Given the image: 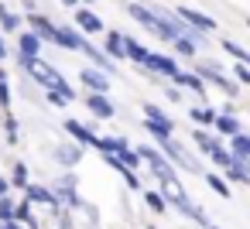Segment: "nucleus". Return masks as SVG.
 Segmentation results:
<instances>
[{"mask_svg": "<svg viewBox=\"0 0 250 229\" xmlns=\"http://www.w3.org/2000/svg\"><path fill=\"white\" fill-rule=\"evenodd\" d=\"M161 198H165V205H175L182 215H188V219H195V222H206L202 209L192 205V198H188V191L182 188L178 178H165V181H161Z\"/></svg>", "mask_w": 250, "mask_h": 229, "instance_id": "obj_1", "label": "nucleus"}, {"mask_svg": "<svg viewBox=\"0 0 250 229\" xmlns=\"http://www.w3.org/2000/svg\"><path fill=\"white\" fill-rule=\"evenodd\" d=\"M175 18H178L188 31H195V35H209V31H216V21L206 18V14H199V11H192V7H178Z\"/></svg>", "mask_w": 250, "mask_h": 229, "instance_id": "obj_2", "label": "nucleus"}, {"mask_svg": "<svg viewBox=\"0 0 250 229\" xmlns=\"http://www.w3.org/2000/svg\"><path fill=\"white\" fill-rule=\"evenodd\" d=\"M195 76H199L202 82H212V86H219L226 96H236V93H240V86H236V82H229V79H226V72H219V65H212V62H202Z\"/></svg>", "mask_w": 250, "mask_h": 229, "instance_id": "obj_3", "label": "nucleus"}, {"mask_svg": "<svg viewBox=\"0 0 250 229\" xmlns=\"http://www.w3.org/2000/svg\"><path fill=\"white\" fill-rule=\"evenodd\" d=\"M158 144H161V151H165L175 164H182L185 171H199V161H195V157H188V154H185V147H182L178 140H171V137H158Z\"/></svg>", "mask_w": 250, "mask_h": 229, "instance_id": "obj_4", "label": "nucleus"}, {"mask_svg": "<svg viewBox=\"0 0 250 229\" xmlns=\"http://www.w3.org/2000/svg\"><path fill=\"white\" fill-rule=\"evenodd\" d=\"M137 157H141V161H147V168L158 174V181L175 178V168H171V164H168V161H165V157H161L154 147H137Z\"/></svg>", "mask_w": 250, "mask_h": 229, "instance_id": "obj_5", "label": "nucleus"}, {"mask_svg": "<svg viewBox=\"0 0 250 229\" xmlns=\"http://www.w3.org/2000/svg\"><path fill=\"white\" fill-rule=\"evenodd\" d=\"M144 69H147V72H158V76H168V79H175V76L182 72L175 58H168V55H154V52H147Z\"/></svg>", "mask_w": 250, "mask_h": 229, "instance_id": "obj_6", "label": "nucleus"}, {"mask_svg": "<svg viewBox=\"0 0 250 229\" xmlns=\"http://www.w3.org/2000/svg\"><path fill=\"white\" fill-rule=\"evenodd\" d=\"M79 79H83V86L93 89V93H106V89H110V79H106L96 65H86V69L79 72Z\"/></svg>", "mask_w": 250, "mask_h": 229, "instance_id": "obj_7", "label": "nucleus"}, {"mask_svg": "<svg viewBox=\"0 0 250 229\" xmlns=\"http://www.w3.org/2000/svg\"><path fill=\"white\" fill-rule=\"evenodd\" d=\"M86 110H89L93 116H100V120H110V116H113V103L106 99V93H89V96H86Z\"/></svg>", "mask_w": 250, "mask_h": 229, "instance_id": "obj_8", "label": "nucleus"}, {"mask_svg": "<svg viewBox=\"0 0 250 229\" xmlns=\"http://www.w3.org/2000/svg\"><path fill=\"white\" fill-rule=\"evenodd\" d=\"M65 130L79 140V147H100V137H96L86 123H79V120H65Z\"/></svg>", "mask_w": 250, "mask_h": 229, "instance_id": "obj_9", "label": "nucleus"}, {"mask_svg": "<svg viewBox=\"0 0 250 229\" xmlns=\"http://www.w3.org/2000/svg\"><path fill=\"white\" fill-rule=\"evenodd\" d=\"M28 24H31V31H35L42 41H55V24H52L45 14H35V11H31V14H28Z\"/></svg>", "mask_w": 250, "mask_h": 229, "instance_id": "obj_10", "label": "nucleus"}, {"mask_svg": "<svg viewBox=\"0 0 250 229\" xmlns=\"http://www.w3.org/2000/svg\"><path fill=\"white\" fill-rule=\"evenodd\" d=\"M76 24H79V31H86V35H100V31H103V21H100L89 7H79V11H76Z\"/></svg>", "mask_w": 250, "mask_h": 229, "instance_id": "obj_11", "label": "nucleus"}, {"mask_svg": "<svg viewBox=\"0 0 250 229\" xmlns=\"http://www.w3.org/2000/svg\"><path fill=\"white\" fill-rule=\"evenodd\" d=\"M229 157L240 161V164H247V157H250V137H247L243 130L229 137Z\"/></svg>", "mask_w": 250, "mask_h": 229, "instance_id": "obj_12", "label": "nucleus"}, {"mask_svg": "<svg viewBox=\"0 0 250 229\" xmlns=\"http://www.w3.org/2000/svg\"><path fill=\"white\" fill-rule=\"evenodd\" d=\"M55 45H59V48H69V52H79L83 35L72 31V28H55Z\"/></svg>", "mask_w": 250, "mask_h": 229, "instance_id": "obj_13", "label": "nucleus"}, {"mask_svg": "<svg viewBox=\"0 0 250 229\" xmlns=\"http://www.w3.org/2000/svg\"><path fill=\"white\" fill-rule=\"evenodd\" d=\"M18 48H21V58H38V52H42V38H38L35 31H24V35L18 38Z\"/></svg>", "mask_w": 250, "mask_h": 229, "instance_id": "obj_14", "label": "nucleus"}, {"mask_svg": "<svg viewBox=\"0 0 250 229\" xmlns=\"http://www.w3.org/2000/svg\"><path fill=\"white\" fill-rule=\"evenodd\" d=\"M55 161H62V164L72 168V164L83 161V147H79V144H59V147H55Z\"/></svg>", "mask_w": 250, "mask_h": 229, "instance_id": "obj_15", "label": "nucleus"}, {"mask_svg": "<svg viewBox=\"0 0 250 229\" xmlns=\"http://www.w3.org/2000/svg\"><path fill=\"white\" fill-rule=\"evenodd\" d=\"M24 188H28V198H24V202H38V205L59 209V202H55V195H52L48 188H42V185H24Z\"/></svg>", "mask_w": 250, "mask_h": 229, "instance_id": "obj_16", "label": "nucleus"}, {"mask_svg": "<svg viewBox=\"0 0 250 229\" xmlns=\"http://www.w3.org/2000/svg\"><path fill=\"white\" fill-rule=\"evenodd\" d=\"M202 41V35H182V38H175L171 45H175V52L178 55H185V58H195V45Z\"/></svg>", "mask_w": 250, "mask_h": 229, "instance_id": "obj_17", "label": "nucleus"}, {"mask_svg": "<svg viewBox=\"0 0 250 229\" xmlns=\"http://www.w3.org/2000/svg\"><path fill=\"white\" fill-rule=\"evenodd\" d=\"M106 58H127L124 55V35L120 31H106Z\"/></svg>", "mask_w": 250, "mask_h": 229, "instance_id": "obj_18", "label": "nucleus"}, {"mask_svg": "<svg viewBox=\"0 0 250 229\" xmlns=\"http://www.w3.org/2000/svg\"><path fill=\"white\" fill-rule=\"evenodd\" d=\"M124 55H127V58H134L137 65H144V58H147V48H144L141 41H134V38H127V35H124Z\"/></svg>", "mask_w": 250, "mask_h": 229, "instance_id": "obj_19", "label": "nucleus"}, {"mask_svg": "<svg viewBox=\"0 0 250 229\" xmlns=\"http://www.w3.org/2000/svg\"><path fill=\"white\" fill-rule=\"evenodd\" d=\"M212 127H216L219 134H226V137L240 134V120H236V116H229V113H219V116L212 120Z\"/></svg>", "mask_w": 250, "mask_h": 229, "instance_id": "obj_20", "label": "nucleus"}, {"mask_svg": "<svg viewBox=\"0 0 250 229\" xmlns=\"http://www.w3.org/2000/svg\"><path fill=\"white\" fill-rule=\"evenodd\" d=\"M144 116H147L151 123H158V127H161L165 134H171V127H175V123H171V120H168V116H165V113H161V110L154 106V103H147V106H144Z\"/></svg>", "mask_w": 250, "mask_h": 229, "instance_id": "obj_21", "label": "nucleus"}, {"mask_svg": "<svg viewBox=\"0 0 250 229\" xmlns=\"http://www.w3.org/2000/svg\"><path fill=\"white\" fill-rule=\"evenodd\" d=\"M175 82H178V86H185V89H195V96H202V93H206V82H202L199 76H192V72H178V76H175Z\"/></svg>", "mask_w": 250, "mask_h": 229, "instance_id": "obj_22", "label": "nucleus"}, {"mask_svg": "<svg viewBox=\"0 0 250 229\" xmlns=\"http://www.w3.org/2000/svg\"><path fill=\"white\" fill-rule=\"evenodd\" d=\"M192 140H195V144H199V147H202L206 154H212L216 147H223V144H219V140H216L212 134H206V130H192Z\"/></svg>", "mask_w": 250, "mask_h": 229, "instance_id": "obj_23", "label": "nucleus"}, {"mask_svg": "<svg viewBox=\"0 0 250 229\" xmlns=\"http://www.w3.org/2000/svg\"><path fill=\"white\" fill-rule=\"evenodd\" d=\"M0 28H4L7 35H14V31H21V18L18 14H11L4 4H0Z\"/></svg>", "mask_w": 250, "mask_h": 229, "instance_id": "obj_24", "label": "nucleus"}, {"mask_svg": "<svg viewBox=\"0 0 250 229\" xmlns=\"http://www.w3.org/2000/svg\"><path fill=\"white\" fill-rule=\"evenodd\" d=\"M79 52H86V55H89V58L96 62V69H106V72H110V62H106V55H103V52H96V48H93V45H89L86 38H83V45H79Z\"/></svg>", "mask_w": 250, "mask_h": 229, "instance_id": "obj_25", "label": "nucleus"}, {"mask_svg": "<svg viewBox=\"0 0 250 229\" xmlns=\"http://www.w3.org/2000/svg\"><path fill=\"white\" fill-rule=\"evenodd\" d=\"M192 120H195L199 127H212L216 113H212V110H206V106H192Z\"/></svg>", "mask_w": 250, "mask_h": 229, "instance_id": "obj_26", "label": "nucleus"}, {"mask_svg": "<svg viewBox=\"0 0 250 229\" xmlns=\"http://www.w3.org/2000/svg\"><path fill=\"white\" fill-rule=\"evenodd\" d=\"M223 52H229V55H233L236 62H243V65L250 62V52H247V48H240L236 41H223Z\"/></svg>", "mask_w": 250, "mask_h": 229, "instance_id": "obj_27", "label": "nucleus"}, {"mask_svg": "<svg viewBox=\"0 0 250 229\" xmlns=\"http://www.w3.org/2000/svg\"><path fill=\"white\" fill-rule=\"evenodd\" d=\"M226 171H229V178H233V181H240V185H247V181H250V171H247V164H240V161H233Z\"/></svg>", "mask_w": 250, "mask_h": 229, "instance_id": "obj_28", "label": "nucleus"}, {"mask_svg": "<svg viewBox=\"0 0 250 229\" xmlns=\"http://www.w3.org/2000/svg\"><path fill=\"white\" fill-rule=\"evenodd\" d=\"M206 181H209V188L216 191V195H223V198H229V185L219 178V174H206Z\"/></svg>", "mask_w": 250, "mask_h": 229, "instance_id": "obj_29", "label": "nucleus"}, {"mask_svg": "<svg viewBox=\"0 0 250 229\" xmlns=\"http://www.w3.org/2000/svg\"><path fill=\"white\" fill-rule=\"evenodd\" d=\"M14 219V202L7 195H0V222H11Z\"/></svg>", "mask_w": 250, "mask_h": 229, "instance_id": "obj_30", "label": "nucleus"}, {"mask_svg": "<svg viewBox=\"0 0 250 229\" xmlns=\"http://www.w3.org/2000/svg\"><path fill=\"white\" fill-rule=\"evenodd\" d=\"M209 157H212V161H216V164H219V168H223V171H226V168H229V164H233V157H229V151H223V147H216V151H212V154H209Z\"/></svg>", "mask_w": 250, "mask_h": 229, "instance_id": "obj_31", "label": "nucleus"}, {"mask_svg": "<svg viewBox=\"0 0 250 229\" xmlns=\"http://www.w3.org/2000/svg\"><path fill=\"white\" fill-rule=\"evenodd\" d=\"M144 198H147V205H151V209H154V212H168V205H165V198H161V195H158V191H147V195H144Z\"/></svg>", "mask_w": 250, "mask_h": 229, "instance_id": "obj_32", "label": "nucleus"}, {"mask_svg": "<svg viewBox=\"0 0 250 229\" xmlns=\"http://www.w3.org/2000/svg\"><path fill=\"white\" fill-rule=\"evenodd\" d=\"M233 79H236V82H243V86H247V82H250V69H247V65H243V62H236V65H233Z\"/></svg>", "mask_w": 250, "mask_h": 229, "instance_id": "obj_33", "label": "nucleus"}, {"mask_svg": "<svg viewBox=\"0 0 250 229\" xmlns=\"http://www.w3.org/2000/svg\"><path fill=\"white\" fill-rule=\"evenodd\" d=\"M11 103V86H7V76L0 72V106H7Z\"/></svg>", "mask_w": 250, "mask_h": 229, "instance_id": "obj_34", "label": "nucleus"}, {"mask_svg": "<svg viewBox=\"0 0 250 229\" xmlns=\"http://www.w3.org/2000/svg\"><path fill=\"white\" fill-rule=\"evenodd\" d=\"M14 185H28V168L24 164H14V178H11Z\"/></svg>", "mask_w": 250, "mask_h": 229, "instance_id": "obj_35", "label": "nucleus"}, {"mask_svg": "<svg viewBox=\"0 0 250 229\" xmlns=\"http://www.w3.org/2000/svg\"><path fill=\"white\" fill-rule=\"evenodd\" d=\"M7 188H11V181H7V178H0V195H7Z\"/></svg>", "mask_w": 250, "mask_h": 229, "instance_id": "obj_36", "label": "nucleus"}, {"mask_svg": "<svg viewBox=\"0 0 250 229\" xmlns=\"http://www.w3.org/2000/svg\"><path fill=\"white\" fill-rule=\"evenodd\" d=\"M0 229H21V226H18V222L11 219V222H0Z\"/></svg>", "mask_w": 250, "mask_h": 229, "instance_id": "obj_37", "label": "nucleus"}, {"mask_svg": "<svg viewBox=\"0 0 250 229\" xmlns=\"http://www.w3.org/2000/svg\"><path fill=\"white\" fill-rule=\"evenodd\" d=\"M7 58V45H4V38H0V62Z\"/></svg>", "mask_w": 250, "mask_h": 229, "instance_id": "obj_38", "label": "nucleus"}, {"mask_svg": "<svg viewBox=\"0 0 250 229\" xmlns=\"http://www.w3.org/2000/svg\"><path fill=\"white\" fill-rule=\"evenodd\" d=\"M62 4H65V7H72V4H76V0H62Z\"/></svg>", "mask_w": 250, "mask_h": 229, "instance_id": "obj_39", "label": "nucleus"}, {"mask_svg": "<svg viewBox=\"0 0 250 229\" xmlns=\"http://www.w3.org/2000/svg\"><path fill=\"white\" fill-rule=\"evenodd\" d=\"M79 4H86V7H89V4H93V0H79Z\"/></svg>", "mask_w": 250, "mask_h": 229, "instance_id": "obj_40", "label": "nucleus"}, {"mask_svg": "<svg viewBox=\"0 0 250 229\" xmlns=\"http://www.w3.org/2000/svg\"><path fill=\"white\" fill-rule=\"evenodd\" d=\"M147 229H158V226H147Z\"/></svg>", "mask_w": 250, "mask_h": 229, "instance_id": "obj_41", "label": "nucleus"}, {"mask_svg": "<svg viewBox=\"0 0 250 229\" xmlns=\"http://www.w3.org/2000/svg\"><path fill=\"white\" fill-rule=\"evenodd\" d=\"M209 229H216V226H209Z\"/></svg>", "mask_w": 250, "mask_h": 229, "instance_id": "obj_42", "label": "nucleus"}]
</instances>
